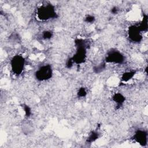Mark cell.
<instances>
[{"mask_svg": "<svg viewBox=\"0 0 148 148\" xmlns=\"http://www.w3.org/2000/svg\"><path fill=\"white\" fill-rule=\"evenodd\" d=\"M36 15L42 21H47L58 17L54 6L51 3L42 5L40 6L37 10Z\"/></svg>", "mask_w": 148, "mask_h": 148, "instance_id": "6da1fadb", "label": "cell"}, {"mask_svg": "<svg viewBox=\"0 0 148 148\" xmlns=\"http://www.w3.org/2000/svg\"><path fill=\"white\" fill-rule=\"evenodd\" d=\"M10 64L13 73L18 76L23 72L25 65V60L23 56L17 54L11 58Z\"/></svg>", "mask_w": 148, "mask_h": 148, "instance_id": "7a4b0ae2", "label": "cell"}, {"mask_svg": "<svg viewBox=\"0 0 148 148\" xmlns=\"http://www.w3.org/2000/svg\"><path fill=\"white\" fill-rule=\"evenodd\" d=\"M53 69L50 64H45L40 66L35 72L36 79L39 82L48 80L53 76Z\"/></svg>", "mask_w": 148, "mask_h": 148, "instance_id": "3957f363", "label": "cell"}, {"mask_svg": "<svg viewBox=\"0 0 148 148\" xmlns=\"http://www.w3.org/2000/svg\"><path fill=\"white\" fill-rule=\"evenodd\" d=\"M125 61L124 56L119 51L112 50L109 51L105 58L104 61L106 63H112L114 64H122Z\"/></svg>", "mask_w": 148, "mask_h": 148, "instance_id": "277c9868", "label": "cell"}, {"mask_svg": "<svg viewBox=\"0 0 148 148\" xmlns=\"http://www.w3.org/2000/svg\"><path fill=\"white\" fill-rule=\"evenodd\" d=\"M76 50L73 56L71 57L74 64L80 65L84 63L87 58V47L86 45H76Z\"/></svg>", "mask_w": 148, "mask_h": 148, "instance_id": "5b68a950", "label": "cell"}, {"mask_svg": "<svg viewBox=\"0 0 148 148\" xmlns=\"http://www.w3.org/2000/svg\"><path fill=\"white\" fill-rule=\"evenodd\" d=\"M128 37L134 43H139L143 39L142 31L138 25H131L128 29Z\"/></svg>", "mask_w": 148, "mask_h": 148, "instance_id": "8992f818", "label": "cell"}, {"mask_svg": "<svg viewBox=\"0 0 148 148\" xmlns=\"http://www.w3.org/2000/svg\"><path fill=\"white\" fill-rule=\"evenodd\" d=\"M132 139L141 146H145L147 143V132L144 130H137L132 136Z\"/></svg>", "mask_w": 148, "mask_h": 148, "instance_id": "52a82bcc", "label": "cell"}, {"mask_svg": "<svg viewBox=\"0 0 148 148\" xmlns=\"http://www.w3.org/2000/svg\"><path fill=\"white\" fill-rule=\"evenodd\" d=\"M112 99L116 103V106L119 108L124 103L125 97L121 92H116L112 97Z\"/></svg>", "mask_w": 148, "mask_h": 148, "instance_id": "ba28073f", "label": "cell"}, {"mask_svg": "<svg viewBox=\"0 0 148 148\" xmlns=\"http://www.w3.org/2000/svg\"><path fill=\"white\" fill-rule=\"evenodd\" d=\"M136 73V71H128L122 73L121 76V80L123 82H127L132 79L135 74Z\"/></svg>", "mask_w": 148, "mask_h": 148, "instance_id": "9c48e42d", "label": "cell"}, {"mask_svg": "<svg viewBox=\"0 0 148 148\" xmlns=\"http://www.w3.org/2000/svg\"><path fill=\"white\" fill-rule=\"evenodd\" d=\"M98 138H99V134H98V131H92L89 134V135L87 138L86 142L88 143L89 144L92 143L94 142H95Z\"/></svg>", "mask_w": 148, "mask_h": 148, "instance_id": "30bf717a", "label": "cell"}, {"mask_svg": "<svg viewBox=\"0 0 148 148\" xmlns=\"http://www.w3.org/2000/svg\"><path fill=\"white\" fill-rule=\"evenodd\" d=\"M106 63L104 61L103 62H101L99 64L95 66L94 68H93V70H94V72L96 73H101V72H102L106 68Z\"/></svg>", "mask_w": 148, "mask_h": 148, "instance_id": "8fae6325", "label": "cell"}, {"mask_svg": "<svg viewBox=\"0 0 148 148\" xmlns=\"http://www.w3.org/2000/svg\"><path fill=\"white\" fill-rule=\"evenodd\" d=\"M22 108L24 110V113H25V116L26 117L28 118L31 116V114H32V112H31V108L27 105L24 103V104H22Z\"/></svg>", "mask_w": 148, "mask_h": 148, "instance_id": "7c38bea8", "label": "cell"}, {"mask_svg": "<svg viewBox=\"0 0 148 148\" xmlns=\"http://www.w3.org/2000/svg\"><path fill=\"white\" fill-rule=\"evenodd\" d=\"M53 34L51 31L49 30H45L43 31L42 34V38L45 40L50 39L53 37Z\"/></svg>", "mask_w": 148, "mask_h": 148, "instance_id": "4fadbf2b", "label": "cell"}, {"mask_svg": "<svg viewBox=\"0 0 148 148\" xmlns=\"http://www.w3.org/2000/svg\"><path fill=\"white\" fill-rule=\"evenodd\" d=\"M87 90L86 88L84 87H80L77 92V95L79 98H84L87 95Z\"/></svg>", "mask_w": 148, "mask_h": 148, "instance_id": "5bb4252c", "label": "cell"}, {"mask_svg": "<svg viewBox=\"0 0 148 148\" xmlns=\"http://www.w3.org/2000/svg\"><path fill=\"white\" fill-rule=\"evenodd\" d=\"M95 21V17L94 16L91 15V14H87L85 17H84V21L86 23L88 24H92L94 23Z\"/></svg>", "mask_w": 148, "mask_h": 148, "instance_id": "9a60e30c", "label": "cell"}, {"mask_svg": "<svg viewBox=\"0 0 148 148\" xmlns=\"http://www.w3.org/2000/svg\"><path fill=\"white\" fill-rule=\"evenodd\" d=\"M119 9L118 8L117 6H113L112 8V9H110V12L113 14H116L119 13Z\"/></svg>", "mask_w": 148, "mask_h": 148, "instance_id": "2e32d148", "label": "cell"}]
</instances>
